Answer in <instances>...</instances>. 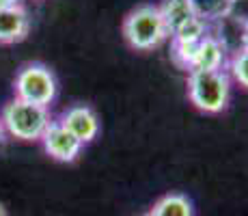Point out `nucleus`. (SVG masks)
<instances>
[{
  "label": "nucleus",
  "mask_w": 248,
  "mask_h": 216,
  "mask_svg": "<svg viewBox=\"0 0 248 216\" xmlns=\"http://www.w3.org/2000/svg\"><path fill=\"white\" fill-rule=\"evenodd\" d=\"M0 216H9V214H7V210H4V205H2V203H0Z\"/></svg>",
  "instance_id": "16"
},
{
  "label": "nucleus",
  "mask_w": 248,
  "mask_h": 216,
  "mask_svg": "<svg viewBox=\"0 0 248 216\" xmlns=\"http://www.w3.org/2000/svg\"><path fill=\"white\" fill-rule=\"evenodd\" d=\"M160 11H162V16H164V22H166V26H169L170 35H173L177 28L184 26V24H188L192 17H197L188 0H164Z\"/></svg>",
  "instance_id": "10"
},
{
  "label": "nucleus",
  "mask_w": 248,
  "mask_h": 216,
  "mask_svg": "<svg viewBox=\"0 0 248 216\" xmlns=\"http://www.w3.org/2000/svg\"><path fill=\"white\" fill-rule=\"evenodd\" d=\"M2 134H4V128H2V123H0V143H2Z\"/></svg>",
  "instance_id": "17"
},
{
  "label": "nucleus",
  "mask_w": 248,
  "mask_h": 216,
  "mask_svg": "<svg viewBox=\"0 0 248 216\" xmlns=\"http://www.w3.org/2000/svg\"><path fill=\"white\" fill-rule=\"evenodd\" d=\"M192 7L194 16L201 17L203 22L212 20H222L235 7V0H188Z\"/></svg>",
  "instance_id": "11"
},
{
  "label": "nucleus",
  "mask_w": 248,
  "mask_h": 216,
  "mask_svg": "<svg viewBox=\"0 0 248 216\" xmlns=\"http://www.w3.org/2000/svg\"><path fill=\"white\" fill-rule=\"evenodd\" d=\"M229 69H231L233 78H235L242 86L248 89V46H244L242 50H237L235 54H233Z\"/></svg>",
  "instance_id": "13"
},
{
  "label": "nucleus",
  "mask_w": 248,
  "mask_h": 216,
  "mask_svg": "<svg viewBox=\"0 0 248 216\" xmlns=\"http://www.w3.org/2000/svg\"><path fill=\"white\" fill-rule=\"evenodd\" d=\"M123 35L136 50H154L170 35L160 7L142 4L136 7L123 22Z\"/></svg>",
  "instance_id": "1"
},
{
  "label": "nucleus",
  "mask_w": 248,
  "mask_h": 216,
  "mask_svg": "<svg viewBox=\"0 0 248 216\" xmlns=\"http://www.w3.org/2000/svg\"><path fill=\"white\" fill-rule=\"evenodd\" d=\"M147 214L149 216H192L194 210H192V201L188 197L179 193H170L155 201L154 208Z\"/></svg>",
  "instance_id": "9"
},
{
  "label": "nucleus",
  "mask_w": 248,
  "mask_h": 216,
  "mask_svg": "<svg viewBox=\"0 0 248 216\" xmlns=\"http://www.w3.org/2000/svg\"><path fill=\"white\" fill-rule=\"evenodd\" d=\"M0 123L11 136L20 138V141H41L52 119L46 106H37V104L16 98L4 106Z\"/></svg>",
  "instance_id": "2"
},
{
  "label": "nucleus",
  "mask_w": 248,
  "mask_h": 216,
  "mask_svg": "<svg viewBox=\"0 0 248 216\" xmlns=\"http://www.w3.org/2000/svg\"><path fill=\"white\" fill-rule=\"evenodd\" d=\"M244 46H248V20L244 24Z\"/></svg>",
  "instance_id": "15"
},
{
  "label": "nucleus",
  "mask_w": 248,
  "mask_h": 216,
  "mask_svg": "<svg viewBox=\"0 0 248 216\" xmlns=\"http://www.w3.org/2000/svg\"><path fill=\"white\" fill-rule=\"evenodd\" d=\"M145 216H149V214H145Z\"/></svg>",
  "instance_id": "18"
},
{
  "label": "nucleus",
  "mask_w": 248,
  "mask_h": 216,
  "mask_svg": "<svg viewBox=\"0 0 248 216\" xmlns=\"http://www.w3.org/2000/svg\"><path fill=\"white\" fill-rule=\"evenodd\" d=\"M31 20L22 4L0 9V43H17L28 35Z\"/></svg>",
  "instance_id": "8"
},
{
  "label": "nucleus",
  "mask_w": 248,
  "mask_h": 216,
  "mask_svg": "<svg viewBox=\"0 0 248 216\" xmlns=\"http://www.w3.org/2000/svg\"><path fill=\"white\" fill-rule=\"evenodd\" d=\"M225 61H227L225 43L218 37L207 35L203 41H199V46L190 54L186 69H188V74L190 71H218L225 67Z\"/></svg>",
  "instance_id": "6"
},
{
  "label": "nucleus",
  "mask_w": 248,
  "mask_h": 216,
  "mask_svg": "<svg viewBox=\"0 0 248 216\" xmlns=\"http://www.w3.org/2000/svg\"><path fill=\"white\" fill-rule=\"evenodd\" d=\"M170 37H173V48H194L199 41L207 37V22H203L201 17H192Z\"/></svg>",
  "instance_id": "12"
},
{
  "label": "nucleus",
  "mask_w": 248,
  "mask_h": 216,
  "mask_svg": "<svg viewBox=\"0 0 248 216\" xmlns=\"http://www.w3.org/2000/svg\"><path fill=\"white\" fill-rule=\"evenodd\" d=\"M61 123H63L82 145L84 143H91L99 132L97 115H95L89 106H71L67 113L63 115Z\"/></svg>",
  "instance_id": "7"
},
{
  "label": "nucleus",
  "mask_w": 248,
  "mask_h": 216,
  "mask_svg": "<svg viewBox=\"0 0 248 216\" xmlns=\"http://www.w3.org/2000/svg\"><path fill=\"white\" fill-rule=\"evenodd\" d=\"M231 95V80L225 69L218 71H190L188 98L203 113H220L227 108Z\"/></svg>",
  "instance_id": "3"
},
{
  "label": "nucleus",
  "mask_w": 248,
  "mask_h": 216,
  "mask_svg": "<svg viewBox=\"0 0 248 216\" xmlns=\"http://www.w3.org/2000/svg\"><path fill=\"white\" fill-rule=\"evenodd\" d=\"M16 4H20L17 0H0V9H7V7H16Z\"/></svg>",
  "instance_id": "14"
},
{
  "label": "nucleus",
  "mask_w": 248,
  "mask_h": 216,
  "mask_svg": "<svg viewBox=\"0 0 248 216\" xmlns=\"http://www.w3.org/2000/svg\"><path fill=\"white\" fill-rule=\"evenodd\" d=\"M41 143H44V150L47 151V156H52L59 162H74L78 158L80 150H82V143L61 121H52L47 126L44 136H41Z\"/></svg>",
  "instance_id": "5"
},
{
  "label": "nucleus",
  "mask_w": 248,
  "mask_h": 216,
  "mask_svg": "<svg viewBox=\"0 0 248 216\" xmlns=\"http://www.w3.org/2000/svg\"><path fill=\"white\" fill-rule=\"evenodd\" d=\"M16 98L47 108L56 98L54 74L41 63L24 65L16 76Z\"/></svg>",
  "instance_id": "4"
}]
</instances>
